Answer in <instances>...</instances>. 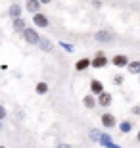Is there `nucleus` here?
Instances as JSON below:
<instances>
[{
	"instance_id": "1",
	"label": "nucleus",
	"mask_w": 140,
	"mask_h": 148,
	"mask_svg": "<svg viewBox=\"0 0 140 148\" xmlns=\"http://www.w3.org/2000/svg\"><path fill=\"white\" fill-rule=\"evenodd\" d=\"M21 37L27 44H38V40H40V35H38V31L35 27H27L21 33Z\"/></svg>"
},
{
	"instance_id": "2",
	"label": "nucleus",
	"mask_w": 140,
	"mask_h": 148,
	"mask_svg": "<svg viewBox=\"0 0 140 148\" xmlns=\"http://www.w3.org/2000/svg\"><path fill=\"white\" fill-rule=\"evenodd\" d=\"M94 38H96L100 44H109V42L115 40V35H113L111 31H108V29H100V31L94 33Z\"/></svg>"
},
{
	"instance_id": "3",
	"label": "nucleus",
	"mask_w": 140,
	"mask_h": 148,
	"mask_svg": "<svg viewBox=\"0 0 140 148\" xmlns=\"http://www.w3.org/2000/svg\"><path fill=\"white\" fill-rule=\"evenodd\" d=\"M108 64H111V60H108L106 54H94V58L90 60V67H94V69H104Z\"/></svg>"
},
{
	"instance_id": "4",
	"label": "nucleus",
	"mask_w": 140,
	"mask_h": 148,
	"mask_svg": "<svg viewBox=\"0 0 140 148\" xmlns=\"http://www.w3.org/2000/svg\"><path fill=\"white\" fill-rule=\"evenodd\" d=\"M33 23H35V27H37V29H46L50 25L48 17L44 16L42 12H35V14H33Z\"/></svg>"
},
{
	"instance_id": "5",
	"label": "nucleus",
	"mask_w": 140,
	"mask_h": 148,
	"mask_svg": "<svg viewBox=\"0 0 140 148\" xmlns=\"http://www.w3.org/2000/svg\"><path fill=\"white\" fill-rule=\"evenodd\" d=\"M100 121H102V125L106 127V129H111V127L117 125V117L113 114H109V112H104L102 117H100Z\"/></svg>"
},
{
	"instance_id": "6",
	"label": "nucleus",
	"mask_w": 140,
	"mask_h": 148,
	"mask_svg": "<svg viewBox=\"0 0 140 148\" xmlns=\"http://www.w3.org/2000/svg\"><path fill=\"white\" fill-rule=\"evenodd\" d=\"M129 56L127 54H115L111 58V66H115V67H119V69H121V67H127L129 66Z\"/></svg>"
},
{
	"instance_id": "7",
	"label": "nucleus",
	"mask_w": 140,
	"mask_h": 148,
	"mask_svg": "<svg viewBox=\"0 0 140 148\" xmlns=\"http://www.w3.org/2000/svg\"><path fill=\"white\" fill-rule=\"evenodd\" d=\"M83 106H85L86 110H94V108L98 106V98H96V94L88 92L86 96H83Z\"/></svg>"
},
{
	"instance_id": "8",
	"label": "nucleus",
	"mask_w": 140,
	"mask_h": 148,
	"mask_svg": "<svg viewBox=\"0 0 140 148\" xmlns=\"http://www.w3.org/2000/svg\"><path fill=\"white\" fill-rule=\"evenodd\" d=\"M96 98H98V106H100V108H109V106H111V102H113L111 94L106 92V90H104V92H100Z\"/></svg>"
},
{
	"instance_id": "9",
	"label": "nucleus",
	"mask_w": 140,
	"mask_h": 148,
	"mask_svg": "<svg viewBox=\"0 0 140 148\" xmlns=\"http://www.w3.org/2000/svg\"><path fill=\"white\" fill-rule=\"evenodd\" d=\"M12 29H14V33H19L21 35L25 29H27V23L23 17H16V19H12Z\"/></svg>"
},
{
	"instance_id": "10",
	"label": "nucleus",
	"mask_w": 140,
	"mask_h": 148,
	"mask_svg": "<svg viewBox=\"0 0 140 148\" xmlns=\"http://www.w3.org/2000/svg\"><path fill=\"white\" fill-rule=\"evenodd\" d=\"M90 60L92 58H79V60L75 62V71H79V73L86 71V69L90 67Z\"/></svg>"
},
{
	"instance_id": "11",
	"label": "nucleus",
	"mask_w": 140,
	"mask_h": 148,
	"mask_svg": "<svg viewBox=\"0 0 140 148\" xmlns=\"http://www.w3.org/2000/svg\"><path fill=\"white\" fill-rule=\"evenodd\" d=\"M98 144L104 146V148H119L117 144L111 140V135H104V133H102V137H100V140H98Z\"/></svg>"
},
{
	"instance_id": "12",
	"label": "nucleus",
	"mask_w": 140,
	"mask_h": 148,
	"mask_svg": "<svg viewBox=\"0 0 140 148\" xmlns=\"http://www.w3.org/2000/svg\"><path fill=\"white\" fill-rule=\"evenodd\" d=\"M104 90H106V88H104V83L100 81V79H92L90 81V92L92 94H100V92H104Z\"/></svg>"
},
{
	"instance_id": "13",
	"label": "nucleus",
	"mask_w": 140,
	"mask_h": 148,
	"mask_svg": "<svg viewBox=\"0 0 140 148\" xmlns=\"http://www.w3.org/2000/svg\"><path fill=\"white\" fill-rule=\"evenodd\" d=\"M37 46L42 50V52H52V50H54V44H52V40H50V38H44V37H40V40H38Z\"/></svg>"
},
{
	"instance_id": "14",
	"label": "nucleus",
	"mask_w": 140,
	"mask_h": 148,
	"mask_svg": "<svg viewBox=\"0 0 140 148\" xmlns=\"http://www.w3.org/2000/svg\"><path fill=\"white\" fill-rule=\"evenodd\" d=\"M40 6H42V2H40V0H25V10L31 12V14L38 12V10H40Z\"/></svg>"
},
{
	"instance_id": "15",
	"label": "nucleus",
	"mask_w": 140,
	"mask_h": 148,
	"mask_svg": "<svg viewBox=\"0 0 140 148\" xmlns=\"http://www.w3.org/2000/svg\"><path fill=\"white\" fill-rule=\"evenodd\" d=\"M8 16H10L12 19H16V17H21V6L17 4V2H14V4L8 8Z\"/></svg>"
},
{
	"instance_id": "16",
	"label": "nucleus",
	"mask_w": 140,
	"mask_h": 148,
	"mask_svg": "<svg viewBox=\"0 0 140 148\" xmlns=\"http://www.w3.org/2000/svg\"><path fill=\"white\" fill-rule=\"evenodd\" d=\"M35 92L40 94V96H44V94L48 92V83H44V81L37 83V85H35Z\"/></svg>"
},
{
	"instance_id": "17",
	"label": "nucleus",
	"mask_w": 140,
	"mask_h": 148,
	"mask_svg": "<svg viewBox=\"0 0 140 148\" xmlns=\"http://www.w3.org/2000/svg\"><path fill=\"white\" fill-rule=\"evenodd\" d=\"M119 131L123 133V135H129V133L132 131V123H130V121H121V123H119Z\"/></svg>"
},
{
	"instance_id": "18",
	"label": "nucleus",
	"mask_w": 140,
	"mask_h": 148,
	"mask_svg": "<svg viewBox=\"0 0 140 148\" xmlns=\"http://www.w3.org/2000/svg\"><path fill=\"white\" fill-rule=\"evenodd\" d=\"M127 69H129V73H132V75H140V62H129Z\"/></svg>"
},
{
	"instance_id": "19",
	"label": "nucleus",
	"mask_w": 140,
	"mask_h": 148,
	"mask_svg": "<svg viewBox=\"0 0 140 148\" xmlns=\"http://www.w3.org/2000/svg\"><path fill=\"white\" fill-rule=\"evenodd\" d=\"M100 137H102V131H100V129H90L88 138H90L92 143H98V140H100Z\"/></svg>"
},
{
	"instance_id": "20",
	"label": "nucleus",
	"mask_w": 140,
	"mask_h": 148,
	"mask_svg": "<svg viewBox=\"0 0 140 148\" xmlns=\"http://www.w3.org/2000/svg\"><path fill=\"white\" fill-rule=\"evenodd\" d=\"M59 46L65 50V52H75V46L71 42H65V40H59Z\"/></svg>"
},
{
	"instance_id": "21",
	"label": "nucleus",
	"mask_w": 140,
	"mask_h": 148,
	"mask_svg": "<svg viewBox=\"0 0 140 148\" xmlns=\"http://www.w3.org/2000/svg\"><path fill=\"white\" fill-rule=\"evenodd\" d=\"M123 81H125V77L123 75H113V85H123Z\"/></svg>"
},
{
	"instance_id": "22",
	"label": "nucleus",
	"mask_w": 140,
	"mask_h": 148,
	"mask_svg": "<svg viewBox=\"0 0 140 148\" xmlns=\"http://www.w3.org/2000/svg\"><path fill=\"white\" fill-rule=\"evenodd\" d=\"M6 115H8V112H6V108H4V106L0 104V119L4 121V119H6Z\"/></svg>"
},
{
	"instance_id": "23",
	"label": "nucleus",
	"mask_w": 140,
	"mask_h": 148,
	"mask_svg": "<svg viewBox=\"0 0 140 148\" xmlns=\"http://www.w3.org/2000/svg\"><path fill=\"white\" fill-rule=\"evenodd\" d=\"M130 112H132L135 115H140V106H132V108H130Z\"/></svg>"
},
{
	"instance_id": "24",
	"label": "nucleus",
	"mask_w": 140,
	"mask_h": 148,
	"mask_svg": "<svg viewBox=\"0 0 140 148\" xmlns=\"http://www.w3.org/2000/svg\"><path fill=\"white\" fill-rule=\"evenodd\" d=\"M40 2H42V4H50V2H52V0H40Z\"/></svg>"
},
{
	"instance_id": "25",
	"label": "nucleus",
	"mask_w": 140,
	"mask_h": 148,
	"mask_svg": "<svg viewBox=\"0 0 140 148\" xmlns=\"http://www.w3.org/2000/svg\"><path fill=\"white\" fill-rule=\"evenodd\" d=\"M136 140H138V143H140V131L136 133Z\"/></svg>"
},
{
	"instance_id": "26",
	"label": "nucleus",
	"mask_w": 140,
	"mask_h": 148,
	"mask_svg": "<svg viewBox=\"0 0 140 148\" xmlns=\"http://www.w3.org/2000/svg\"><path fill=\"white\" fill-rule=\"evenodd\" d=\"M2 127H4V125H2V119H0V131H2Z\"/></svg>"
},
{
	"instance_id": "27",
	"label": "nucleus",
	"mask_w": 140,
	"mask_h": 148,
	"mask_svg": "<svg viewBox=\"0 0 140 148\" xmlns=\"http://www.w3.org/2000/svg\"><path fill=\"white\" fill-rule=\"evenodd\" d=\"M138 77H140V75H138ZM138 81H140V79H138Z\"/></svg>"
}]
</instances>
